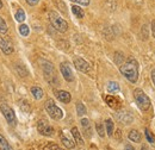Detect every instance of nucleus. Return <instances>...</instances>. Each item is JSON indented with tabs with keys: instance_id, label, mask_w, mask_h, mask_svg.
Here are the masks:
<instances>
[{
	"instance_id": "f257e3e1",
	"label": "nucleus",
	"mask_w": 155,
	"mask_h": 150,
	"mask_svg": "<svg viewBox=\"0 0 155 150\" xmlns=\"http://www.w3.org/2000/svg\"><path fill=\"white\" fill-rule=\"evenodd\" d=\"M120 73L123 74V76L129 80L130 82L135 83L138 79V62L135 58L129 57L120 67H119Z\"/></svg>"
},
{
	"instance_id": "f03ea898",
	"label": "nucleus",
	"mask_w": 155,
	"mask_h": 150,
	"mask_svg": "<svg viewBox=\"0 0 155 150\" xmlns=\"http://www.w3.org/2000/svg\"><path fill=\"white\" fill-rule=\"evenodd\" d=\"M49 20H50L51 25L54 26V29H56L58 32H66V31L68 30V24H67V21L62 18L58 12L50 11V12H49Z\"/></svg>"
},
{
	"instance_id": "7ed1b4c3",
	"label": "nucleus",
	"mask_w": 155,
	"mask_h": 150,
	"mask_svg": "<svg viewBox=\"0 0 155 150\" xmlns=\"http://www.w3.org/2000/svg\"><path fill=\"white\" fill-rule=\"evenodd\" d=\"M134 99H135L137 106L140 107V110L142 111H147L150 107V99L148 98V95L144 93L142 90L136 88L134 91Z\"/></svg>"
},
{
	"instance_id": "20e7f679",
	"label": "nucleus",
	"mask_w": 155,
	"mask_h": 150,
	"mask_svg": "<svg viewBox=\"0 0 155 150\" xmlns=\"http://www.w3.org/2000/svg\"><path fill=\"white\" fill-rule=\"evenodd\" d=\"M44 109H45V111L48 112V114H49L53 119H55V120H60V119L63 118V111H62L58 106H56V104L54 103L53 99H48V100L44 103Z\"/></svg>"
},
{
	"instance_id": "39448f33",
	"label": "nucleus",
	"mask_w": 155,
	"mask_h": 150,
	"mask_svg": "<svg viewBox=\"0 0 155 150\" xmlns=\"http://www.w3.org/2000/svg\"><path fill=\"white\" fill-rule=\"evenodd\" d=\"M0 111L2 113V116L5 117L6 122L10 124V125H16V113L15 111L6 104H2L0 106Z\"/></svg>"
},
{
	"instance_id": "423d86ee",
	"label": "nucleus",
	"mask_w": 155,
	"mask_h": 150,
	"mask_svg": "<svg viewBox=\"0 0 155 150\" xmlns=\"http://www.w3.org/2000/svg\"><path fill=\"white\" fill-rule=\"evenodd\" d=\"M37 130L41 135L43 136H53L54 135V128L45 120V119H41L38 123H37Z\"/></svg>"
},
{
	"instance_id": "0eeeda50",
	"label": "nucleus",
	"mask_w": 155,
	"mask_h": 150,
	"mask_svg": "<svg viewBox=\"0 0 155 150\" xmlns=\"http://www.w3.org/2000/svg\"><path fill=\"white\" fill-rule=\"evenodd\" d=\"M73 63H74V67L77 68L79 72H81V73H90V70H91L90 63L86 62L81 57H75L74 61H73Z\"/></svg>"
},
{
	"instance_id": "6e6552de",
	"label": "nucleus",
	"mask_w": 155,
	"mask_h": 150,
	"mask_svg": "<svg viewBox=\"0 0 155 150\" xmlns=\"http://www.w3.org/2000/svg\"><path fill=\"white\" fill-rule=\"evenodd\" d=\"M60 70H61V74L64 77L66 81H68V82L74 81V74H73L72 68L69 67V64L67 62H63L60 64Z\"/></svg>"
},
{
	"instance_id": "1a4fd4ad",
	"label": "nucleus",
	"mask_w": 155,
	"mask_h": 150,
	"mask_svg": "<svg viewBox=\"0 0 155 150\" xmlns=\"http://www.w3.org/2000/svg\"><path fill=\"white\" fill-rule=\"evenodd\" d=\"M42 68H43V73L45 75V79L50 82V79H56V74H55V69H54V66L48 62V61H43L42 62Z\"/></svg>"
},
{
	"instance_id": "9d476101",
	"label": "nucleus",
	"mask_w": 155,
	"mask_h": 150,
	"mask_svg": "<svg viewBox=\"0 0 155 150\" xmlns=\"http://www.w3.org/2000/svg\"><path fill=\"white\" fill-rule=\"evenodd\" d=\"M0 50H1L5 55H11V54L13 53L15 48H13L12 43H11L8 39H6V38L0 36Z\"/></svg>"
},
{
	"instance_id": "9b49d317",
	"label": "nucleus",
	"mask_w": 155,
	"mask_h": 150,
	"mask_svg": "<svg viewBox=\"0 0 155 150\" xmlns=\"http://www.w3.org/2000/svg\"><path fill=\"white\" fill-rule=\"evenodd\" d=\"M116 117L120 123H123V124H125V125H128V124H130V123L133 122V116H131V113L129 112V111H125V110H120V111L116 114Z\"/></svg>"
},
{
	"instance_id": "f8f14e48",
	"label": "nucleus",
	"mask_w": 155,
	"mask_h": 150,
	"mask_svg": "<svg viewBox=\"0 0 155 150\" xmlns=\"http://www.w3.org/2000/svg\"><path fill=\"white\" fill-rule=\"evenodd\" d=\"M60 139H61L62 144H63L67 149H73V148L75 147V142H74L73 139H71L63 131L60 132Z\"/></svg>"
},
{
	"instance_id": "ddd939ff",
	"label": "nucleus",
	"mask_w": 155,
	"mask_h": 150,
	"mask_svg": "<svg viewBox=\"0 0 155 150\" xmlns=\"http://www.w3.org/2000/svg\"><path fill=\"white\" fill-rule=\"evenodd\" d=\"M105 101H106V104L111 107V109H119L120 107V101L117 99L116 96H114V95H106L105 96Z\"/></svg>"
},
{
	"instance_id": "4468645a",
	"label": "nucleus",
	"mask_w": 155,
	"mask_h": 150,
	"mask_svg": "<svg viewBox=\"0 0 155 150\" xmlns=\"http://www.w3.org/2000/svg\"><path fill=\"white\" fill-rule=\"evenodd\" d=\"M81 126H82V131L84 135L88 138H91L92 136V129H91V124H90V120L87 118H82L81 119Z\"/></svg>"
},
{
	"instance_id": "2eb2a0df",
	"label": "nucleus",
	"mask_w": 155,
	"mask_h": 150,
	"mask_svg": "<svg viewBox=\"0 0 155 150\" xmlns=\"http://www.w3.org/2000/svg\"><path fill=\"white\" fill-rule=\"evenodd\" d=\"M55 95H56V98H58V100H60L61 103H63V104L71 103L72 96H71V94L68 93V92H66V91H56V92H55Z\"/></svg>"
},
{
	"instance_id": "dca6fc26",
	"label": "nucleus",
	"mask_w": 155,
	"mask_h": 150,
	"mask_svg": "<svg viewBox=\"0 0 155 150\" xmlns=\"http://www.w3.org/2000/svg\"><path fill=\"white\" fill-rule=\"evenodd\" d=\"M71 132H72V136L74 137L75 143H77L78 145L82 147V145H84V139H82V137H81V133L79 131V129H78V128H72Z\"/></svg>"
},
{
	"instance_id": "f3484780",
	"label": "nucleus",
	"mask_w": 155,
	"mask_h": 150,
	"mask_svg": "<svg viewBox=\"0 0 155 150\" xmlns=\"http://www.w3.org/2000/svg\"><path fill=\"white\" fill-rule=\"evenodd\" d=\"M128 137H129V139H130L131 142H134V143H140V142H141V133L137 131V130H131V131L129 132Z\"/></svg>"
},
{
	"instance_id": "a211bd4d",
	"label": "nucleus",
	"mask_w": 155,
	"mask_h": 150,
	"mask_svg": "<svg viewBox=\"0 0 155 150\" xmlns=\"http://www.w3.org/2000/svg\"><path fill=\"white\" fill-rule=\"evenodd\" d=\"M30 91H31V94L34 95L35 99H37V100L42 99V96H43V90H42L41 87H38V86H34V87H31Z\"/></svg>"
},
{
	"instance_id": "6ab92c4d",
	"label": "nucleus",
	"mask_w": 155,
	"mask_h": 150,
	"mask_svg": "<svg viewBox=\"0 0 155 150\" xmlns=\"http://www.w3.org/2000/svg\"><path fill=\"white\" fill-rule=\"evenodd\" d=\"M0 150H13V148L7 142V139L1 135H0Z\"/></svg>"
},
{
	"instance_id": "aec40b11",
	"label": "nucleus",
	"mask_w": 155,
	"mask_h": 150,
	"mask_svg": "<svg viewBox=\"0 0 155 150\" xmlns=\"http://www.w3.org/2000/svg\"><path fill=\"white\" fill-rule=\"evenodd\" d=\"M72 12H73V13H74V16L79 19L84 18V16H85L84 10H81V7H79V6H77V5L72 6Z\"/></svg>"
},
{
	"instance_id": "412c9836",
	"label": "nucleus",
	"mask_w": 155,
	"mask_h": 150,
	"mask_svg": "<svg viewBox=\"0 0 155 150\" xmlns=\"http://www.w3.org/2000/svg\"><path fill=\"white\" fill-rule=\"evenodd\" d=\"M120 88H119V85L115 82V81H110L109 83H107V91L110 92V93H116L118 92Z\"/></svg>"
},
{
	"instance_id": "4be33fe9",
	"label": "nucleus",
	"mask_w": 155,
	"mask_h": 150,
	"mask_svg": "<svg viewBox=\"0 0 155 150\" xmlns=\"http://www.w3.org/2000/svg\"><path fill=\"white\" fill-rule=\"evenodd\" d=\"M105 128H106V132L109 136L114 135V122L111 119H106L105 120Z\"/></svg>"
},
{
	"instance_id": "5701e85b",
	"label": "nucleus",
	"mask_w": 155,
	"mask_h": 150,
	"mask_svg": "<svg viewBox=\"0 0 155 150\" xmlns=\"http://www.w3.org/2000/svg\"><path fill=\"white\" fill-rule=\"evenodd\" d=\"M86 107H85V105L82 104V103H78L77 104V113L79 117H84L85 114H86Z\"/></svg>"
},
{
	"instance_id": "b1692460",
	"label": "nucleus",
	"mask_w": 155,
	"mask_h": 150,
	"mask_svg": "<svg viewBox=\"0 0 155 150\" xmlns=\"http://www.w3.org/2000/svg\"><path fill=\"white\" fill-rule=\"evenodd\" d=\"M15 17H16V19L19 21V23H23L24 20H25V12L21 10V8H19L17 12H16V15H15Z\"/></svg>"
},
{
	"instance_id": "393cba45",
	"label": "nucleus",
	"mask_w": 155,
	"mask_h": 150,
	"mask_svg": "<svg viewBox=\"0 0 155 150\" xmlns=\"http://www.w3.org/2000/svg\"><path fill=\"white\" fill-rule=\"evenodd\" d=\"M96 130H97L98 135H99L100 137H104V136H105L104 124H101V123H97V124H96Z\"/></svg>"
},
{
	"instance_id": "a878e982",
	"label": "nucleus",
	"mask_w": 155,
	"mask_h": 150,
	"mask_svg": "<svg viewBox=\"0 0 155 150\" xmlns=\"http://www.w3.org/2000/svg\"><path fill=\"white\" fill-rule=\"evenodd\" d=\"M19 32L21 36H28L29 35V32H30V30H29V26L28 25H25V24H21L19 26Z\"/></svg>"
},
{
	"instance_id": "bb28decb",
	"label": "nucleus",
	"mask_w": 155,
	"mask_h": 150,
	"mask_svg": "<svg viewBox=\"0 0 155 150\" xmlns=\"http://www.w3.org/2000/svg\"><path fill=\"white\" fill-rule=\"evenodd\" d=\"M6 32H7V24L2 19V17H0V34H6Z\"/></svg>"
},
{
	"instance_id": "cd10ccee",
	"label": "nucleus",
	"mask_w": 155,
	"mask_h": 150,
	"mask_svg": "<svg viewBox=\"0 0 155 150\" xmlns=\"http://www.w3.org/2000/svg\"><path fill=\"white\" fill-rule=\"evenodd\" d=\"M43 150H62V149L58 147V144H55V143H48V144L43 148Z\"/></svg>"
},
{
	"instance_id": "c85d7f7f",
	"label": "nucleus",
	"mask_w": 155,
	"mask_h": 150,
	"mask_svg": "<svg viewBox=\"0 0 155 150\" xmlns=\"http://www.w3.org/2000/svg\"><path fill=\"white\" fill-rule=\"evenodd\" d=\"M146 137H147V139H148V142L149 143H155V138L154 136L149 132V130L148 129H146Z\"/></svg>"
},
{
	"instance_id": "c756f323",
	"label": "nucleus",
	"mask_w": 155,
	"mask_h": 150,
	"mask_svg": "<svg viewBox=\"0 0 155 150\" xmlns=\"http://www.w3.org/2000/svg\"><path fill=\"white\" fill-rule=\"evenodd\" d=\"M73 2H77V4H80V5H84V6H87L90 4V0H71Z\"/></svg>"
},
{
	"instance_id": "7c9ffc66",
	"label": "nucleus",
	"mask_w": 155,
	"mask_h": 150,
	"mask_svg": "<svg viewBox=\"0 0 155 150\" xmlns=\"http://www.w3.org/2000/svg\"><path fill=\"white\" fill-rule=\"evenodd\" d=\"M30 6H35V5H37L39 2V0H25Z\"/></svg>"
},
{
	"instance_id": "2f4dec72",
	"label": "nucleus",
	"mask_w": 155,
	"mask_h": 150,
	"mask_svg": "<svg viewBox=\"0 0 155 150\" xmlns=\"http://www.w3.org/2000/svg\"><path fill=\"white\" fill-rule=\"evenodd\" d=\"M124 150H135V148L131 144H125L124 145Z\"/></svg>"
},
{
	"instance_id": "473e14b6",
	"label": "nucleus",
	"mask_w": 155,
	"mask_h": 150,
	"mask_svg": "<svg viewBox=\"0 0 155 150\" xmlns=\"http://www.w3.org/2000/svg\"><path fill=\"white\" fill-rule=\"evenodd\" d=\"M152 32H153V36H154V38H155V21L152 23Z\"/></svg>"
},
{
	"instance_id": "72a5a7b5",
	"label": "nucleus",
	"mask_w": 155,
	"mask_h": 150,
	"mask_svg": "<svg viewBox=\"0 0 155 150\" xmlns=\"http://www.w3.org/2000/svg\"><path fill=\"white\" fill-rule=\"evenodd\" d=\"M152 80H153V82H154V86H155V69H153L152 70Z\"/></svg>"
},
{
	"instance_id": "f704fd0d",
	"label": "nucleus",
	"mask_w": 155,
	"mask_h": 150,
	"mask_svg": "<svg viewBox=\"0 0 155 150\" xmlns=\"http://www.w3.org/2000/svg\"><path fill=\"white\" fill-rule=\"evenodd\" d=\"M1 7H2V1L0 0V8H1Z\"/></svg>"
}]
</instances>
